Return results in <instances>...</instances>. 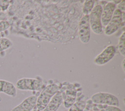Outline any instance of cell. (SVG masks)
<instances>
[{"instance_id": "cell-13", "label": "cell", "mask_w": 125, "mask_h": 111, "mask_svg": "<svg viewBox=\"0 0 125 111\" xmlns=\"http://www.w3.org/2000/svg\"><path fill=\"white\" fill-rule=\"evenodd\" d=\"M94 0H85L82 6V13L83 15H89L94 6Z\"/></svg>"}, {"instance_id": "cell-8", "label": "cell", "mask_w": 125, "mask_h": 111, "mask_svg": "<svg viewBox=\"0 0 125 111\" xmlns=\"http://www.w3.org/2000/svg\"><path fill=\"white\" fill-rule=\"evenodd\" d=\"M61 92L64 107L69 108L76 100L77 91L74 85L72 84H68L66 87L65 92H62V91Z\"/></svg>"}, {"instance_id": "cell-20", "label": "cell", "mask_w": 125, "mask_h": 111, "mask_svg": "<svg viewBox=\"0 0 125 111\" xmlns=\"http://www.w3.org/2000/svg\"><path fill=\"white\" fill-rule=\"evenodd\" d=\"M117 9L120 10L122 12H125V1L121 0L117 5Z\"/></svg>"}, {"instance_id": "cell-19", "label": "cell", "mask_w": 125, "mask_h": 111, "mask_svg": "<svg viewBox=\"0 0 125 111\" xmlns=\"http://www.w3.org/2000/svg\"><path fill=\"white\" fill-rule=\"evenodd\" d=\"M10 0H0V9L1 11L5 12L10 6Z\"/></svg>"}, {"instance_id": "cell-16", "label": "cell", "mask_w": 125, "mask_h": 111, "mask_svg": "<svg viewBox=\"0 0 125 111\" xmlns=\"http://www.w3.org/2000/svg\"><path fill=\"white\" fill-rule=\"evenodd\" d=\"M13 45L12 41L7 38H0V52L9 49Z\"/></svg>"}, {"instance_id": "cell-7", "label": "cell", "mask_w": 125, "mask_h": 111, "mask_svg": "<svg viewBox=\"0 0 125 111\" xmlns=\"http://www.w3.org/2000/svg\"><path fill=\"white\" fill-rule=\"evenodd\" d=\"M116 50L114 45H108L95 58L94 64L98 66H103L106 64L114 57Z\"/></svg>"}, {"instance_id": "cell-10", "label": "cell", "mask_w": 125, "mask_h": 111, "mask_svg": "<svg viewBox=\"0 0 125 111\" xmlns=\"http://www.w3.org/2000/svg\"><path fill=\"white\" fill-rule=\"evenodd\" d=\"M37 100V96H29L13 108L11 111H31L36 106Z\"/></svg>"}, {"instance_id": "cell-9", "label": "cell", "mask_w": 125, "mask_h": 111, "mask_svg": "<svg viewBox=\"0 0 125 111\" xmlns=\"http://www.w3.org/2000/svg\"><path fill=\"white\" fill-rule=\"evenodd\" d=\"M116 5L112 1L107 2L103 7L101 15V22L103 27H105L111 19Z\"/></svg>"}, {"instance_id": "cell-22", "label": "cell", "mask_w": 125, "mask_h": 111, "mask_svg": "<svg viewBox=\"0 0 125 111\" xmlns=\"http://www.w3.org/2000/svg\"><path fill=\"white\" fill-rule=\"evenodd\" d=\"M121 66H122V67L123 69V71H124V72H125V59H123V62L121 64Z\"/></svg>"}, {"instance_id": "cell-5", "label": "cell", "mask_w": 125, "mask_h": 111, "mask_svg": "<svg viewBox=\"0 0 125 111\" xmlns=\"http://www.w3.org/2000/svg\"><path fill=\"white\" fill-rule=\"evenodd\" d=\"M124 22L122 18V12L116 8L111 19L104 30V34L107 36L112 35L122 26Z\"/></svg>"}, {"instance_id": "cell-3", "label": "cell", "mask_w": 125, "mask_h": 111, "mask_svg": "<svg viewBox=\"0 0 125 111\" xmlns=\"http://www.w3.org/2000/svg\"><path fill=\"white\" fill-rule=\"evenodd\" d=\"M16 88L21 90L39 91L44 87L43 82L42 80L23 78L19 79L16 82Z\"/></svg>"}, {"instance_id": "cell-6", "label": "cell", "mask_w": 125, "mask_h": 111, "mask_svg": "<svg viewBox=\"0 0 125 111\" xmlns=\"http://www.w3.org/2000/svg\"><path fill=\"white\" fill-rule=\"evenodd\" d=\"M90 27L89 22V16L83 15L78 23V35L80 41L83 44H87L90 38Z\"/></svg>"}, {"instance_id": "cell-1", "label": "cell", "mask_w": 125, "mask_h": 111, "mask_svg": "<svg viewBox=\"0 0 125 111\" xmlns=\"http://www.w3.org/2000/svg\"><path fill=\"white\" fill-rule=\"evenodd\" d=\"M59 86L55 83L50 84L45 86L37 97L36 108L37 111L43 110L52 97L59 90Z\"/></svg>"}, {"instance_id": "cell-21", "label": "cell", "mask_w": 125, "mask_h": 111, "mask_svg": "<svg viewBox=\"0 0 125 111\" xmlns=\"http://www.w3.org/2000/svg\"><path fill=\"white\" fill-rule=\"evenodd\" d=\"M7 16L5 12L0 11V21H7Z\"/></svg>"}, {"instance_id": "cell-18", "label": "cell", "mask_w": 125, "mask_h": 111, "mask_svg": "<svg viewBox=\"0 0 125 111\" xmlns=\"http://www.w3.org/2000/svg\"><path fill=\"white\" fill-rule=\"evenodd\" d=\"M10 26V24L8 21H0V32L7 30Z\"/></svg>"}, {"instance_id": "cell-2", "label": "cell", "mask_w": 125, "mask_h": 111, "mask_svg": "<svg viewBox=\"0 0 125 111\" xmlns=\"http://www.w3.org/2000/svg\"><path fill=\"white\" fill-rule=\"evenodd\" d=\"M102 9L103 6L101 5H96L88 15L90 29L97 35H101L104 32L101 22Z\"/></svg>"}, {"instance_id": "cell-11", "label": "cell", "mask_w": 125, "mask_h": 111, "mask_svg": "<svg viewBox=\"0 0 125 111\" xmlns=\"http://www.w3.org/2000/svg\"><path fill=\"white\" fill-rule=\"evenodd\" d=\"M63 98L62 92L59 90L51 99L43 111H57L62 103Z\"/></svg>"}, {"instance_id": "cell-12", "label": "cell", "mask_w": 125, "mask_h": 111, "mask_svg": "<svg viewBox=\"0 0 125 111\" xmlns=\"http://www.w3.org/2000/svg\"><path fill=\"white\" fill-rule=\"evenodd\" d=\"M0 92L15 97L17 96V89L11 82L4 80H0Z\"/></svg>"}, {"instance_id": "cell-14", "label": "cell", "mask_w": 125, "mask_h": 111, "mask_svg": "<svg viewBox=\"0 0 125 111\" xmlns=\"http://www.w3.org/2000/svg\"><path fill=\"white\" fill-rule=\"evenodd\" d=\"M86 107V102L79 100L75 102L70 108L68 111H83Z\"/></svg>"}, {"instance_id": "cell-15", "label": "cell", "mask_w": 125, "mask_h": 111, "mask_svg": "<svg viewBox=\"0 0 125 111\" xmlns=\"http://www.w3.org/2000/svg\"><path fill=\"white\" fill-rule=\"evenodd\" d=\"M125 32L124 31L119 37L118 43V49L119 53L123 56L125 55Z\"/></svg>"}, {"instance_id": "cell-23", "label": "cell", "mask_w": 125, "mask_h": 111, "mask_svg": "<svg viewBox=\"0 0 125 111\" xmlns=\"http://www.w3.org/2000/svg\"><path fill=\"white\" fill-rule=\"evenodd\" d=\"M88 111H96V110H89Z\"/></svg>"}, {"instance_id": "cell-17", "label": "cell", "mask_w": 125, "mask_h": 111, "mask_svg": "<svg viewBox=\"0 0 125 111\" xmlns=\"http://www.w3.org/2000/svg\"><path fill=\"white\" fill-rule=\"evenodd\" d=\"M103 107L101 111H122L120 108L116 106H107V105H102Z\"/></svg>"}, {"instance_id": "cell-4", "label": "cell", "mask_w": 125, "mask_h": 111, "mask_svg": "<svg viewBox=\"0 0 125 111\" xmlns=\"http://www.w3.org/2000/svg\"><path fill=\"white\" fill-rule=\"evenodd\" d=\"M91 101L97 105L113 106L118 107L119 102L118 98L114 95L104 92H99L93 94L91 97Z\"/></svg>"}]
</instances>
